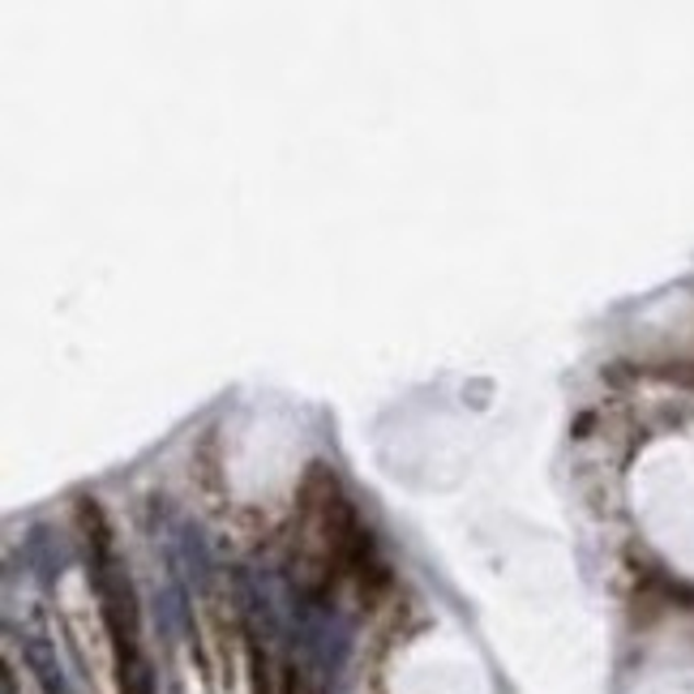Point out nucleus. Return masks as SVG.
<instances>
[{
    "mask_svg": "<svg viewBox=\"0 0 694 694\" xmlns=\"http://www.w3.org/2000/svg\"><path fill=\"white\" fill-rule=\"evenodd\" d=\"M176 557H181V570L194 579V583H206L210 579V553H206V541L198 536V528H181L176 536Z\"/></svg>",
    "mask_w": 694,
    "mask_h": 694,
    "instance_id": "obj_5",
    "label": "nucleus"
},
{
    "mask_svg": "<svg viewBox=\"0 0 694 694\" xmlns=\"http://www.w3.org/2000/svg\"><path fill=\"white\" fill-rule=\"evenodd\" d=\"M154 622H159V635L167 644H176V639L189 635V609H185V592L176 583L154 595Z\"/></svg>",
    "mask_w": 694,
    "mask_h": 694,
    "instance_id": "obj_3",
    "label": "nucleus"
},
{
    "mask_svg": "<svg viewBox=\"0 0 694 694\" xmlns=\"http://www.w3.org/2000/svg\"><path fill=\"white\" fill-rule=\"evenodd\" d=\"M26 557H31V566L39 570V579H44V583H51V579L69 566V548L60 545L51 532H35V536L26 541Z\"/></svg>",
    "mask_w": 694,
    "mask_h": 694,
    "instance_id": "obj_4",
    "label": "nucleus"
},
{
    "mask_svg": "<svg viewBox=\"0 0 694 694\" xmlns=\"http://www.w3.org/2000/svg\"><path fill=\"white\" fill-rule=\"evenodd\" d=\"M335 694H344V691H335Z\"/></svg>",
    "mask_w": 694,
    "mask_h": 694,
    "instance_id": "obj_7",
    "label": "nucleus"
},
{
    "mask_svg": "<svg viewBox=\"0 0 694 694\" xmlns=\"http://www.w3.org/2000/svg\"><path fill=\"white\" fill-rule=\"evenodd\" d=\"M116 669H120V694H154V669L142 651H120Z\"/></svg>",
    "mask_w": 694,
    "mask_h": 694,
    "instance_id": "obj_6",
    "label": "nucleus"
},
{
    "mask_svg": "<svg viewBox=\"0 0 694 694\" xmlns=\"http://www.w3.org/2000/svg\"><path fill=\"white\" fill-rule=\"evenodd\" d=\"M22 656H26V664H31V673L39 678V686L48 694H69V682H65V669H60V660H56V647L48 639H26L22 644Z\"/></svg>",
    "mask_w": 694,
    "mask_h": 694,
    "instance_id": "obj_2",
    "label": "nucleus"
},
{
    "mask_svg": "<svg viewBox=\"0 0 694 694\" xmlns=\"http://www.w3.org/2000/svg\"><path fill=\"white\" fill-rule=\"evenodd\" d=\"M292 635H297L304 660H313L322 673H335L347 660V647H351V626L331 604H322L313 595L292 604Z\"/></svg>",
    "mask_w": 694,
    "mask_h": 694,
    "instance_id": "obj_1",
    "label": "nucleus"
}]
</instances>
